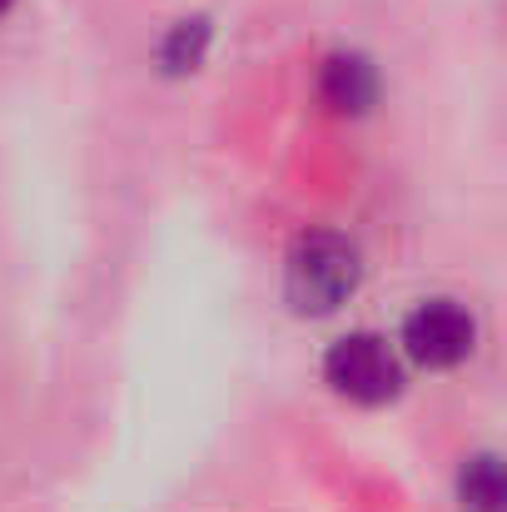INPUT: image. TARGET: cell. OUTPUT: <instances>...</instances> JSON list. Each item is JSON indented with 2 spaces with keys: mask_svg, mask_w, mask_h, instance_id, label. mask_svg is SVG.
I'll return each mask as SVG.
<instances>
[{
  "mask_svg": "<svg viewBox=\"0 0 507 512\" xmlns=\"http://www.w3.org/2000/svg\"><path fill=\"white\" fill-rule=\"evenodd\" d=\"M363 279V259L358 244L338 229H304L289 254H284V299L294 304V314L324 319L338 304L353 299Z\"/></svg>",
  "mask_w": 507,
  "mask_h": 512,
  "instance_id": "obj_1",
  "label": "cell"
},
{
  "mask_svg": "<svg viewBox=\"0 0 507 512\" xmlns=\"http://www.w3.org/2000/svg\"><path fill=\"white\" fill-rule=\"evenodd\" d=\"M324 378L338 398L378 408L388 398H398L403 388V358L388 348V339L378 334H348L324 353Z\"/></svg>",
  "mask_w": 507,
  "mask_h": 512,
  "instance_id": "obj_2",
  "label": "cell"
},
{
  "mask_svg": "<svg viewBox=\"0 0 507 512\" xmlns=\"http://www.w3.org/2000/svg\"><path fill=\"white\" fill-rule=\"evenodd\" d=\"M478 343V319L458 299H423L403 319V353L418 368H458Z\"/></svg>",
  "mask_w": 507,
  "mask_h": 512,
  "instance_id": "obj_3",
  "label": "cell"
},
{
  "mask_svg": "<svg viewBox=\"0 0 507 512\" xmlns=\"http://www.w3.org/2000/svg\"><path fill=\"white\" fill-rule=\"evenodd\" d=\"M319 100H324V110H334L343 120L368 115L378 105V65L358 50H334L319 65Z\"/></svg>",
  "mask_w": 507,
  "mask_h": 512,
  "instance_id": "obj_4",
  "label": "cell"
},
{
  "mask_svg": "<svg viewBox=\"0 0 507 512\" xmlns=\"http://www.w3.org/2000/svg\"><path fill=\"white\" fill-rule=\"evenodd\" d=\"M503 468H498V458L493 453H478V458H468L463 463V473H458V503L463 512H503Z\"/></svg>",
  "mask_w": 507,
  "mask_h": 512,
  "instance_id": "obj_5",
  "label": "cell"
},
{
  "mask_svg": "<svg viewBox=\"0 0 507 512\" xmlns=\"http://www.w3.org/2000/svg\"><path fill=\"white\" fill-rule=\"evenodd\" d=\"M209 55V20H174L169 35L160 40V70L165 75H194Z\"/></svg>",
  "mask_w": 507,
  "mask_h": 512,
  "instance_id": "obj_6",
  "label": "cell"
},
{
  "mask_svg": "<svg viewBox=\"0 0 507 512\" xmlns=\"http://www.w3.org/2000/svg\"><path fill=\"white\" fill-rule=\"evenodd\" d=\"M10 5H15V0H0V15H5V10H10Z\"/></svg>",
  "mask_w": 507,
  "mask_h": 512,
  "instance_id": "obj_7",
  "label": "cell"
}]
</instances>
